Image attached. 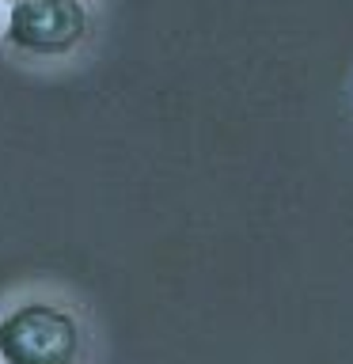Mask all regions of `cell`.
Listing matches in <instances>:
<instances>
[{
    "label": "cell",
    "instance_id": "obj_3",
    "mask_svg": "<svg viewBox=\"0 0 353 364\" xmlns=\"http://www.w3.org/2000/svg\"><path fill=\"white\" fill-rule=\"evenodd\" d=\"M0 4H8V8H11V4H19V0H0Z\"/></svg>",
    "mask_w": 353,
    "mask_h": 364
},
{
    "label": "cell",
    "instance_id": "obj_1",
    "mask_svg": "<svg viewBox=\"0 0 353 364\" xmlns=\"http://www.w3.org/2000/svg\"><path fill=\"white\" fill-rule=\"evenodd\" d=\"M84 330L76 315L46 300L16 304L0 315V364H80Z\"/></svg>",
    "mask_w": 353,
    "mask_h": 364
},
{
    "label": "cell",
    "instance_id": "obj_2",
    "mask_svg": "<svg viewBox=\"0 0 353 364\" xmlns=\"http://www.w3.org/2000/svg\"><path fill=\"white\" fill-rule=\"evenodd\" d=\"M91 16L84 0H19L8 8L4 42L19 53L57 57L88 38Z\"/></svg>",
    "mask_w": 353,
    "mask_h": 364
}]
</instances>
